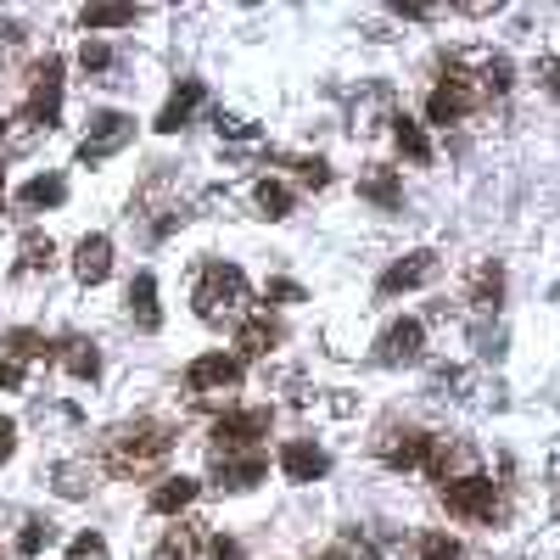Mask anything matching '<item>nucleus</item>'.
Here are the masks:
<instances>
[{
  "instance_id": "f257e3e1",
  "label": "nucleus",
  "mask_w": 560,
  "mask_h": 560,
  "mask_svg": "<svg viewBox=\"0 0 560 560\" xmlns=\"http://www.w3.org/2000/svg\"><path fill=\"white\" fill-rule=\"evenodd\" d=\"M169 449H174V431L163 421H130L101 437V460L112 476H146L169 460Z\"/></svg>"
},
{
  "instance_id": "f03ea898",
  "label": "nucleus",
  "mask_w": 560,
  "mask_h": 560,
  "mask_svg": "<svg viewBox=\"0 0 560 560\" xmlns=\"http://www.w3.org/2000/svg\"><path fill=\"white\" fill-rule=\"evenodd\" d=\"M196 314L208 319V326H224V319H242L247 308V275L235 264H208L196 275V292H191Z\"/></svg>"
},
{
  "instance_id": "7ed1b4c3",
  "label": "nucleus",
  "mask_w": 560,
  "mask_h": 560,
  "mask_svg": "<svg viewBox=\"0 0 560 560\" xmlns=\"http://www.w3.org/2000/svg\"><path fill=\"white\" fill-rule=\"evenodd\" d=\"M443 504L454 515H465V522H494L499 515V488H494V476L465 471V476H449L443 483Z\"/></svg>"
},
{
  "instance_id": "20e7f679",
  "label": "nucleus",
  "mask_w": 560,
  "mask_h": 560,
  "mask_svg": "<svg viewBox=\"0 0 560 560\" xmlns=\"http://www.w3.org/2000/svg\"><path fill=\"white\" fill-rule=\"evenodd\" d=\"M130 141H135V118L130 112H96L90 118V135L78 141V163L96 169V163H107L112 151H124Z\"/></svg>"
},
{
  "instance_id": "39448f33",
  "label": "nucleus",
  "mask_w": 560,
  "mask_h": 560,
  "mask_svg": "<svg viewBox=\"0 0 560 560\" xmlns=\"http://www.w3.org/2000/svg\"><path fill=\"white\" fill-rule=\"evenodd\" d=\"M57 118H62V57H46L34 68V90H28V107H23V124L57 130Z\"/></svg>"
},
{
  "instance_id": "423d86ee",
  "label": "nucleus",
  "mask_w": 560,
  "mask_h": 560,
  "mask_svg": "<svg viewBox=\"0 0 560 560\" xmlns=\"http://www.w3.org/2000/svg\"><path fill=\"white\" fill-rule=\"evenodd\" d=\"M269 431V410H230L214 421V454H247Z\"/></svg>"
},
{
  "instance_id": "0eeeda50",
  "label": "nucleus",
  "mask_w": 560,
  "mask_h": 560,
  "mask_svg": "<svg viewBox=\"0 0 560 560\" xmlns=\"http://www.w3.org/2000/svg\"><path fill=\"white\" fill-rule=\"evenodd\" d=\"M185 387H191V392H235V387H242V358H235V353H203V358H191Z\"/></svg>"
},
{
  "instance_id": "6e6552de",
  "label": "nucleus",
  "mask_w": 560,
  "mask_h": 560,
  "mask_svg": "<svg viewBox=\"0 0 560 560\" xmlns=\"http://www.w3.org/2000/svg\"><path fill=\"white\" fill-rule=\"evenodd\" d=\"M476 107V85H471V78L465 73H449L443 78V85H437L431 96H426V118H431V124H460V118Z\"/></svg>"
},
{
  "instance_id": "1a4fd4ad",
  "label": "nucleus",
  "mask_w": 560,
  "mask_h": 560,
  "mask_svg": "<svg viewBox=\"0 0 560 560\" xmlns=\"http://www.w3.org/2000/svg\"><path fill=\"white\" fill-rule=\"evenodd\" d=\"M421 353H426V326L421 319H392V326L381 331V342H376L381 365H415Z\"/></svg>"
},
{
  "instance_id": "9d476101",
  "label": "nucleus",
  "mask_w": 560,
  "mask_h": 560,
  "mask_svg": "<svg viewBox=\"0 0 560 560\" xmlns=\"http://www.w3.org/2000/svg\"><path fill=\"white\" fill-rule=\"evenodd\" d=\"M264 471H269V460H264L258 449H247V454H214V483H219L224 494H247V488H258V483H264Z\"/></svg>"
},
{
  "instance_id": "9b49d317",
  "label": "nucleus",
  "mask_w": 560,
  "mask_h": 560,
  "mask_svg": "<svg viewBox=\"0 0 560 560\" xmlns=\"http://www.w3.org/2000/svg\"><path fill=\"white\" fill-rule=\"evenodd\" d=\"M426 280H437V253H410V258H398V264L381 275V297L415 292V287H426Z\"/></svg>"
},
{
  "instance_id": "f8f14e48",
  "label": "nucleus",
  "mask_w": 560,
  "mask_h": 560,
  "mask_svg": "<svg viewBox=\"0 0 560 560\" xmlns=\"http://www.w3.org/2000/svg\"><path fill=\"white\" fill-rule=\"evenodd\" d=\"M203 96H208L203 78H180V90L163 101V112H157V130H163V135H180V130L191 124V112L203 107Z\"/></svg>"
},
{
  "instance_id": "ddd939ff",
  "label": "nucleus",
  "mask_w": 560,
  "mask_h": 560,
  "mask_svg": "<svg viewBox=\"0 0 560 560\" xmlns=\"http://www.w3.org/2000/svg\"><path fill=\"white\" fill-rule=\"evenodd\" d=\"M443 437H431V431H404V443H387V465L392 471H431V454Z\"/></svg>"
},
{
  "instance_id": "4468645a",
  "label": "nucleus",
  "mask_w": 560,
  "mask_h": 560,
  "mask_svg": "<svg viewBox=\"0 0 560 560\" xmlns=\"http://www.w3.org/2000/svg\"><path fill=\"white\" fill-rule=\"evenodd\" d=\"M73 275L85 280V287H101V280L112 275V242H107V235H85V242H78Z\"/></svg>"
},
{
  "instance_id": "2eb2a0df",
  "label": "nucleus",
  "mask_w": 560,
  "mask_h": 560,
  "mask_svg": "<svg viewBox=\"0 0 560 560\" xmlns=\"http://www.w3.org/2000/svg\"><path fill=\"white\" fill-rule=\"evenodd\" d=\"M280 471H287L292 483H319V476L331 471V460H326L319 443H287L280 449Z\"/></svg>"
},
{
  "instance_id": "dca6fc26",
  "label": "nucleus",
  "mask_w": 560,
  "mask_h": 560,
  "mask_svg": "<svg viewBox=\"0 0 560 560\" xmlns=\"http://www.w3.org/2000/svg\"><path fill=\"white\" fill-rule=\"evenodd\" d=\"M358 196L376 208H404V185H398V169H370V174H358Z\"/></svg>"
},
{
  "instance_id": "f3484780",
  "label": "nucleus",
  "mask_w": 560,
  "mask_h": 560,
  "mask_svg": "<svg viewBox=\"0 0 560 560\" xmlns=\"http://www.w3.org/2000/svg\"><path fill=\"white\" fill-rule=\"evenodd\" d=\"M130 319H135L141 331L163 326V308H157V280H151V275H135V280H130Z\"/></svg>"
},
{
  "instance_id": "a211bd4d",
  "label": "nucleus",
  "mask_w": 560,
  "mask_h": 560,
  "mask_svg": "<svg viewBox=\"0 0 560 560\" xmlns=\"http://www.w3.org/2000/svg\"><path fill=\"white\" fill-rule=\"evenodd\" d=\"M57 358H62V370H68L73 381H96V376H101V353H96V342H85V337L62 342Z\"/></svg>"
},
{
  "instance_id": "6ab92c4d",
  "label": "nucleus",
  "mask_w": 560,
  "mask_h": 560,
  "mask_svg": "<svg viewBox=\"0 0 560 560\" xmlns=\"http://www.w3.org/2000/svg\"><path fill=\"white\" fill-rule=\"evenodd\" d=\"M196 494H203V483H196V476H169V483H157V488H151L146 504H151L157 515H174V510H185Z\"/></svg>"
},
{
  "instance_id": "aec40b11",
  "label": "nucleus",
  "mask_w": 560,
  "mask_h": 560,
  "mask_svg": "<svg viewBox=\"0 0 560 560\" xmlns=\"http://www.w3.org/2000/svg\"><path fill=\"white\" fill-rule=\"evenodd\" d=\"M392 141H398V151H404L410 163H431V141H426V130L415 124V118L398 112V118H392Z\"/></svg>"
},
{
  "instance_id": "412c9836",
  "label": "nucleus",
  "mask_w": 560,
  "mask_h": 560,
  "mask_svg": "<svg viewBox=\"0 0 560 560\" xmlns=\"http://www.w3.org/2000/svg\"><path fill=\"white\" fill-rule=\"evenodd\" d=\"M62 196H68V180H62V174H34V180L17 191V203H23V208H57Z\"/></svg>"
},
{
  "instance_id": "4be33fe9",
  "label": "nucleus",
  "mask_w": 560,
  "mask_h": 560,
  "mask_svg": "<svg viewBox=\"0 0 560 560\" xmlns=\"http://www.w3.org/2000/svg\"><path fill=\"white\" fill-rule=\"evenodd\" d=\"M275 342H280V326H275V319H247V326L235 331V348H242V358H264Z\"/></svg>"
},
{
  "instance_id": "5701e85b",
  "label": "nucleus",
  "mask_w": 560,
  "mask_h": 560,
  "mask_svg": "<svg viewBox=\"0 0 560 560\" xmlns=\"http://www.w3.org/2000/svg\"><path fill=\"white\" fill-rule=\"evenodd\" d=\"M499 297H504V269L483 264V269H476V287H471V303L476 308H499Z\"/></svg>"
},
{
  "instance_id": "b1692460",
  "label": "nucleus",
  "mask_w": 560,
  "mask_h": 560,
  "mask_svg": "<svg viewBox=\"0 0 560 560\" xmlns=\"http://www.w3.org/2000/svg\"><path fill=\"white\" fill-rule=\"evenodd\" d=\"M0 348H7V358H51L57 353L39 331H7V337H0Z\"/></svg>"
},
{
  "instance_id": "393cba45",
  "label": "nucleus",
  "mask_w": 560,
  "mask_h": 560,
  "mask_svg": "<svg viewBox=\"0 0 560 560\" xmlns=\"http://www.w3.org/2000/svg\"><path fill=\"white\" fill-rule=\"evenodd\" d=\"M196 549H203V533H196V527H174L163 544H157V560H196Z\"/></svg>"
},
{
  "instance_id": "a878e982",
  "label": "nucleus",
  "mask_w": 560,
  "mask_h": 560,
  "mask_svg": "<svg viewBox=\"0 0 560 560\" xmlns=\"http://www.w3.org/2000/svg\"><path fill=\"white\" fill-rule=\"evenodd\" d=\"M135 17H141L135 7H85V12H78L85 28H130Z\"/></svg>"
},
{
  "instance_id": "bb28decb",
  "label": "nucleus",
  "mask_w": 560,
  "mask_h": 560,
  "mask_svg": "<svg viewBox=\"0 0 560 560\" xmlns=\"http://www.w3.org/2000/svg\"><path fill=\"white\" fill-rule=\"evenodd\" d=\"M253 196H258V208H264L269 219H287V214H292V191L280 185V180H258Z\"/></svg>"
},
{
  "instance_id": "cd10ccee",
  "label": "nucleus",
  "mask_w": 560,
  "mask_h": 560,
  "mask_svg": "<svg viewBox=\"0 0 560 560\" xmlns=\"http://www.w3.org/2000/svg\"><path fill=\"white\" fill-rule=\"evenodd\" d=\"M51 258H57V242H51V235H39V230H28L23 235V269H51Z\"/></svg>"
},
{
  "instance_id": "c85d7f7f",
  "label": "nucleus",
  "mask_w": 560,
  "mask_h": 560,
  "mask_svg": "<svg viewBox=\"0 0 560 560\" xmlns=\"http://www.w3.org/2000/svg\"><path fill=\"white\" fill-rule=\"evenodd\" d=\"M51 538H57V527H51V522H23V533H17V555H23V560H34Z\"/></svg>"
},
{
  "instance_id": "c756f323",
  "label": "nucleus",
  "mask_w": 560,
  "mask_h": 560,
  "mask_svg": "<svg viewBox=\"0 0 560 560\" xmlns=\"http://www.w3.org/2000/svg\"><path fill=\"white\" fill-rule=\"evenodd\" d=\"M421 560H460V544L449 533H426L421 538Z\"/></svg>"
},
{
  "instance_id": "7c9ffc66",
  "label": "nucleus",
  "mask_w": 560,
  "mask_h": 560,
  "mask_svg": "<svg viewBox=\"0 0 560 560\" xmlns=\"http://www.w3.org/2000/svg\"><path fill=\"white\" fill-rule=\"evenodd\" d=\"M68 560H107V538L101 533H78L68 544Z\"/></svg>"
},
{
  "instance_id": "2f4dec72",
  "label": "nucleus",
  "mask_w": 560,
  "mask_h": 560,
  "mask_svg": "<svg viewBox=\"0 0 560 560\" xmlns=\"http://www.w3.org/2000/svg\"><path fill=\"white\" fill-rule=\"evenodd\" d=\"M292 169H297V180H303V185H314V191H326V185H331V169L319 163V157H297Z\"/></svg>"
},
{
  "instance_id": "473e14b6",
  "label": "nucleus",
  "mask_w": 560,
  "mask_h": 560,
  "mask_svg": "<svg viewBox=\"0 0 560 560\" xmlns=\"http://www.w3.org/2000/svg\"><path fill=\"white\" fill-rule=\"evenodd\" d=\"M78 62H85V73H107V68H112V51L101 46V39H85V51H78Z\"/></svg>"
},
{
  "instance_id": "72a5a7b5",
  "label": "nucleus",
  "mask_w": 560,
  "mask_h": 560,
  "mask_svg": "<svg viewBox=\"0 0 560 560\" xmlns=\"http://www.w3.org/2000/svg\"><path fill=\"white\" fill-rule=\"evenodd\" d=\"M214 124H219V135H230V141H253V124H247V118H235V112H219Z\"/></svg>"
},
{
  "instance_id": "f704fd0d",
  "label": "nucleus",
  "mask_w": 560,
  "mask_h": 560,
  "mask_svg": "<svg viewBox=\"0 0 560 560\" xmlns=\"http://www.w3.org/2000/svg\"><path fill=\"white\" fill-rule=\"evenodd\" d=\"M17 387H23V365L0 353V392H17Z\"/></svg>"
},
{
  "instance_id": "c9c22d12",
  "label": "nucleus",
  "mask_w": 560,
  "mask_h": 560,
  "mask_svg": "<svg viewBox=\"0 0 560 560\" xmlns=\"http://www.w3.org/2000/svg\"><path fill=\"white\" fill-rule=\"evenodd\" d=\"M17 454V421H7V415H0V465H7Z\"/></svg>"
},
{
  "instance_id": "e433bc0d",
  "label": "nucleus",
  "mask_w": 560,
  "mask_h": 560,
  "mask_svg": "<svg viewBox=\"0 0 560 560\" xmlns=\"http://www.w3.org/2000/svg\"><path fill=\"white\" fill-rule=\"evenodd\" d=\"M269 297L275 303H303V287H292V280H269Z\"/></svg>"
},
{
  "instance_id": "4c0bfd02",
  "label": "nucleus",
  "mask_w": 560,
  "mask_h": 560,
  "mask_svg": "<svg viewBox=\"0 0 560 560\" xmlns=\"http://www.w3.org/2000/svg\"><path fill=\"white\" fill-rule=\"evenodd\" d=\"M214 560H247V549L235 544V538H214V549H208Z\"/></svg>"
},
{
  "instance_id": "58836bf2",
  "label": "nucleus",
  "mask_w": 560,
  "mask_h": 560,
  "mask_svg": "<svg viewBox=\"0 0 560 560\" xmlns=\"http://www.w3.org/2000/svg\"><path fill=\"white\" fill-rule=\"evenodd\" d=\"M17 46H23V28L17 23H0V57H12Z\"/></svg>"
},
{
  "instance_id": "ea45409f",
  "label": "nucleus",
  "mask_w": 560,
  "mask_h": 560,
  "mask_svg": "<svg viewBox=\"0 0 560 560\" xmlns=\"http://www.w3.org/2000/svg\"><path fill=\"white\" fill-rule=\"evenodd\" d=\"M544 90L560 96V62H544Z\"/></svg>"
},
{
  "instance_id": "a19ab883",
  "label": "nucleus",
  "mask_w": 560,
  "mask_h": 560,
  "mask_svg": "<svg viewBox=\"0 0 560 560\" xmlns=\"http://www.w3.org/2000/svg\"><path fill=\"white\" fill-rule=\"evenodd\" d=\"M326 560H348V549H331V555H326Z\"/></svg>"
},
{
  "instance_id": "79ce46f5",
  "label": "nucleus",
  "mask_w": 560,
  "mask_h": 560,
  "mask_svg": "<svg viewBox=\"0 0 560 560\" xmlns=\"http://www.w3.org/2000/svg\"><path fill=\"white\" fill-rule=\"evenodd\" d=\"M0 141H7V124H0Z\"/></svg>"
},
{
  "instance_id": "37998d69",
  "label": "nucleus",
  "mask_w": 560,
  "mask_h": 560,
  "mask_svg": "<svg viewBox=\"0 0 560 560\" xmlns=\"http://www.w3.org/2000/svg\"><path fill=\"white\" fill-rule=\"evenodd\" d=\"M0 196H7V185H0Z\"/></svg>"
}]
</instances>
